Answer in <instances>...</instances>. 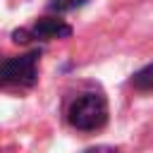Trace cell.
<instances>
[{"label":"cell","instance_id":"6da1fadb","mask_svg":"<svg viewBox=\"0 0 153 153\" xmlns=\"http://www.w3.org/2000/svg\"><path fill=\"white\" fill-rule=\"evenodd\" d=\"M67 122L79 131H98L108 122V100L100 91H86L69 100Z\"/></svg>","mask_w":153,"mask_h":153},{"label":"cell","instance_id":"7a4b0ae2","mask_svg":"<svg viewBox=\"0 0 153 153\" xmlns=\"http://www.w3.org/2000/svg\"><path fill=\"white\" fill-rule=\"evenodd\" d=\"M38 50L14 55L0 62V88H29L38 81Z\"/></svg>","mask_w":153,"mask_h":153},{"label":"cell","instance_id":"3957f363","mask_svg":"<svg viewBox=\"0 0 153 153\" xmlns=\"http://www.w3.org/2000/svg\"><path fill=\"white\" fill-rule=\"evenodd\" d=\"M72 36V26L60 19V17H41L36 19L29 29H17L12 33L14 43H29V41H60V38H69Z\"/></svg>","mask_w":153,"mask_h":153},{"label":"cell","instance_id":"277c9868","mask_svg":"<svg viewBox=\"0 0 153 153\" xmlns=\"http://www.w3.org/2000/svg\"><path fill=\"white\" fill-rule=\"evenodd\" d=\"M131 86H134L136 91H141V93L153 91V62L146 65V67H141L139 72H134V76H131Z\"/></svg>","mask_w":153,"mask_h":153},{"label":"cell","instance_id":"5b68a950","mask_svg":"<svg viewBox=\"0 0 153 153\" xmlns=\"http://www.w3.org/2000/svg\"><path fill=\"white\" fill-rule=\"evenodd\" d=\"M86 2H88V0H50V2H48V10H50V12L62 14V12L79 10V7H84Z\"/></svg>","mask_w":153,"mask_h":153},{"label":"cell","instance_id":"8992f818","mask_svg":"<svg viewBox=\"0 0 153 153\" xmlns=\"http://www.w3.org/2000/svg\"><path fill=\"white\" fill-rule=\"evenodd\" d=\"M84 153H117V148H112V146H91Z\"/></svg>","mask_w":153,"mask_h":153}]
</instances>
